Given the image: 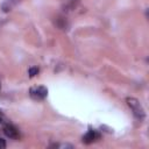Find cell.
Listing matches in <instances>:
<instances>
[{"instance_id":"6da1fadb","label":"cell","mask_w":149,"mask_h":149,"mask_svg":"<svg viewBox=\"0 0 149 149\" xmlns=\"http://www.w3.org/2000/svg\"><path fill=\"white\" fill-rule=\"evenodd\" d=\"M127 104H128V106L130 107V109L133 111L134 115H135L140 121L144 119V115H146L144 109H143L142 105L140 104V101H139L137 99H135V98H127Z\"/></svg>"},{"instance_id":"7a4b0ae2","label":"cell","mask_w":149,"mask_h":149,"mask_svg":"<svg viewBox=\"0 0 149 149\" xmlns=\"http://www.w3.org/2000/svg\"><path fill=\"white\" fill-rule=\"evenodd\" d=\"M29 95L34 100H37V101L38 100H43L48 95V88L45 86H42V85H40V86H33L29 90Z\"/></svg>"},{"instance_id":"3957f363","label":"cell","mask_w":149,"mask_h":149,"mask_svg":"<svg viewBox=\"0 0 149 149\" xmlns=\"http://www.w3.org/2000/svg\"><path fill=\"white\" fill-rule=\"evenodd\" d=\"M3 133L7 137L13 139V140H17L20 137V133H19L17 128L12 123H6L3 126Z\"/></svg>"},{"instance_id":"277c9868","label":"cell","mask_w":149,"mask_h":149,"mask_svg":"<svg viewBox=\"0 0 149 149\" xmlns=\"http://www.w3.org/2000/svg\"><path fill=\"white\" fill-rule=\"evenodd\" d=\"M99 137H100V134H99L97 130H94V129H90V130L83 136V142L86 143V144H90V143L97 141Z\"/></svg>"},{"instance_id":"5b68a950","label":"cell","mask_w":149,"mask_h":149,"mask_svg":"<svg viewBox=\"0 0 149 149\" xmlns=\"http://www.w3.org/2000/svg\"><path fill=\"white\" fill-rule=\"evenodd\" d=\"M38 71H40V69H38L37 66H33V68H30V69H29V71H28V73H29V77H30V78L35 77V76L38 73Z\"/></svg>"},{"instance_id":"8992f818","label":"cell","mask_w":149,"mask_h":149,"mask_svg":"<svg viewBox=\"0 0 149 149\" xmlns=\"http://www.w3.org/2000/svg\"><path fill=\"white\" fill-rule=\"evenodd\" d=\"M3 148H6V142L3 139H0V149H3Z\"/></svg>"},{"instance_id":"52a82bcc","label":"cell","mask_w":149,"mask_h":149,"mask_svg":"<svg viewBox=\"0 0 149 149\" xmlns=\"http://www.w3.org/2000/svg\"><path fill=\"white\" fill-rule=\"evenodd\" d=\"M2 119H3V116H2V114H1V112H0V122H2Z\"/></svg>"}]
</instances>
